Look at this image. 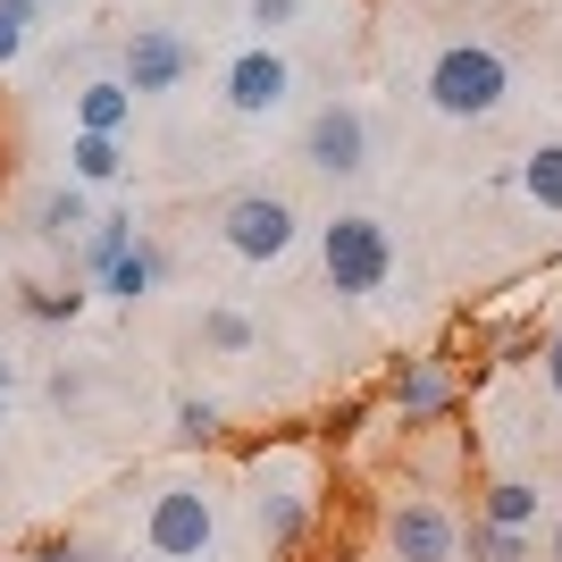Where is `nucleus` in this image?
Instances as JSON below:
<instances>
[{"label":"nucleus","instance_id":"nucleus-1","mask_svg":"<svg viewBox=\"0 0 562 562\" xmlns=\"http://www.w3.org/2000/svg\"><path fill=\"white\" fill-rule=\"evenodd\" d=\"M420 110L428 117H446V126H495V117L513 110L520 93V76H513V50L495 43V34H437L420 59Z\"/></svg>","mask_w":562,"mask_h":562},{"label":"nucleus","instance_id":"nucleus-2","mask_svg":"<svg viewBox=\"0 0 562 562\" xmlns=\"http://www.w3.org/2000/svg\"><path fill=\"white\" fill-rule=\"evenodd\" d=\"M311 244H319V278H328V294H345V303H370V294H386L395 285V227L378 211H328L319 227H311Z\"/></svg>","mask_w":562,"mask_h":562},{"label":"nucleus","instance_id":"nucleus-3","mask_svg":"<svg viewBox=\"0 0 562 562\" xmlns=\"http://www.w3.org/2000/svg\"><path fill=\"white\" fill-rule=\"evenodd\" d=\"M218 529H227V504H218L211 479H160L151 504H143V554L151 562H211Z\"/></svg>","mask_w":562,"mask_h":562},{"label":"nucleus","instance_id":"nucleus-4","mask_svg":"<svg viewBox=\"0 0 562 562\" xmlns=\"http://www.w3.org/2000/svg\"><path fill=\"white\" fill-rule=\"evenodd\" d=\"M294 160H303L311 177H328V186H361V177L378 168V117H370V101H352V93L311 101L303 126H294Z\"/></svg>","mask_w":562,"mask_h":562},{"label":"nucleus","instance_id":"nucleus-5","mask_svg":"<svg viewBox=\"0 0 562 562\" xmlns=\"http://www.w3.org/2000/svg\"><path fill=\"white\" fill-rule=\"evenodd\" d=\"M294 101H303V68L285 43H235L218 59V110L235 126H278V117H294Z\"/></svg>","mask_w":562,"mask_h":562},{"label":"nucleus","instance_id":"nucleus-6","mask_svg":"<svg viewBox=\"0 0 562 562\" xmlns=\"http://www.w3.org/2000/svg\"><path fill=\"white\" fill-rule=\"evenodd\" d=\"M211 227H218V244H227V260H244V269H278V260H294V244H303V211H294L278 186L227 193Z\"/></svg>","mask_w":562,"mask_h":562},{"label":"nucleus","instance_id":"nucleus-7","mask_svg":"<svg viewBox=\"0 0 562 562\" xmlns=\"http://www.w3.org/2000/svg\"><path fill=\"white\" fill-rule=\"evenodd\" d=\"M193 68H202V50H193L186 25H126V43H117V76H126V93L135 101H168V93H186Z\"/></svg>","mask_w":562,"mask_h":562},{"label":"nucleus","instance_id":"nucleus-8","mask_svg":"<svg viewBox=\"0 0 562 562\" xmlns=\"http://www.w3.org/2000/svg\"><path fill=\"white\" fill-rule=\"evenodd\" d=\"M311 479H303V462H285V453H269V462L252 470V529H260V546L269 554H303V538H311Z\"/></svg>","mask_w":562,"mask_h":562},{"label":"nucleus","instance_id":"nucleus-9","mask_svg":"<svg viewBox=\"0 0 562 562\" xmlns=\"http://www.w3.org/2000/svg\"><path fill=\"white\" fill-rule=\"evenodd\" d=\"M386 562H462V520L437 495H395L386 504Z\"/></svg>","mask_w":562,"mask_h":562},{"label":"nucleus","instance_id":"nucleus-10","mask_svg":"<svg viewBox=\"0 0 562 562\" xmlns=\"http://www.w3.org/2000/svg\"><path fill=\"white\" fill-rule=\"evenodd\" d=\"M386 412H395L403 428H428V420H446V412H462V378H453V361H437V352L395 361V370H386Z\"/></svg>","mask_w":562,"mask_h":562},{"label":"nucleus","instance_id":"nucleus-11","mask_svg":"<svg viewBox=\"0 0 562 562\" xmlns=\"http://www.w3.org/2000/svg\"><path fill=\"white\" fill-rule=\"evenodd\" d=\"M135 110L143 101L126 93V76H85L76 85V135H135Z\"/></svg>","mask_w":562,"mask_h":562},{"label":"nucleus","instance_id":"nucleus-12","mask_svg":"<svg viewBox=\"0 0 562 562\" xmlns=\"http://www.w3.org/2000/svg\"><path fill=\"white\" fill-rule=\"evenodd\" d=\"M160 278H168V252L151 244V235H135V252H117L110 269L93 278V294H110V303H126V311H135V303H143V294H151Z\"/></svg>","mask_w":562,"mask_h":562},{"label":"nucleus","instance_id":"nucleus-13","mask_svg":"<svg viewBox=\"0 0 562 562\" xmlns=\"http://www.w3.org/2000/svg\"><path fill=\"white\" fill-rule=\"evenodd\" d=\"M93 186H50L43 202H34V235H43V244H59V252H68V244H85V227H93Z\"/></svg>","mask_w":562,"mask_h":562},{"label":"nucleus","instance_id":"nucleus-14","mask_svg":"<svg viewBox=\"0 0 562 562\" xmlns=\"http://www.w3.org/2000/svg\"><path fill=\"white\" fill-rule=\"evenodd\" d=\"M513 193L529 202V211H546V218H562V135H546V143H529L513 160Z\"/></svg>","mask_w":562,"mask_h":562},{"label":"nucleus","instance_id":"nucleus-15","mask_svg":"<svg viewBox=\"0 0 562 562\" xmlns=\"http://www.w3.org/2000/svg\"><path fill=\"white\" fill-rule=\"evenodd\" d=\"M135 235H143V218H135V211H101L93 227H85V244H76V269H85V285H93L117 252H135Z\"/></svg>","mask_w":562,"mask_h":562},{"label":"nucleus","instance_id":"nucleus-16","mask_svg":"<svg viewBox=\"0 0 562 562\" xmlns=\"http://www.w3.org/2000/svg\"><path fill=\"white\" fill-rule=\"evenodd\" d=\"M479 520H495V529H529V538H538L546 495L529 487V479H487V495H479Z\"/></svg>","mask_w":562,"mask_h":562},{"label":"nucleus","instance_id":"nucleus-17","mask_svg":"<svg viewBox=\"0 0 562 562\" xmlns=\"http://www.w3.org/2000/svg\"><path fill=\"white\" fill-rule=\"evenodd\" d=\"M68 177L76 186H117L126 177V135H68Z\"/></svg>","mask_w":562,"mask_h":562},{"label":"nucleus","instance_id":"nucleus-18","mask_svg":"<svg viewBox=\"0 0 562 562\" xmlns=\"http://www.w3.org/2000/svg\"><path fill=\"white\" fill-rule=\"evenodd\" d=\"M462 562H538V538L529 529H495V520L470 513L462 520Z\"/></svg>","mask_w":562,"mask_h":562},{"label":"nucleus","instance_id":"nucleus-19","mask_svg":"<svg viewBox=\"0 0 562 562\" xmlns=\"http://www.w3.org/2000/svg\"><path fill=\"white\" fill-rule=\"evenodd\" d=\"M235 25H244V43H285L294 25H311V0H244Z\"/></svg>","mask_w":562,"mask_h":562},{"label":"nucleus","instance_id":"nucleus-20","mask_svg":"<svg viewBox=\"0 0 562 562\" xmlns=\"http://www.w3.org/2000/svg\"><path fill=\"white\" fill-rule=\"evenodd\" d=\"M202 345H211V352H227V361H244V352L260 345L252 311H235V303H211V311H202Z\"/></svg>","mask_w":562,"mask_h":562},{"label":"nucleus","instance_id":"nucleus-21","mask_svg":"<svg viewBox=\"0 0 562 562\" xmlns=\"http://www.w3.org/2000/svg\"><path fill=\"white\" fill-rule=\"evenodd\" d=\"M218 428H227V412H218L211 395H186V403H177V412H168V437H177V446H186V453L218 446Z\"/></svg>","mask_w":562,"mask_h":562},{"label":"nucleus","instance_id":"nucleus-22","mask_svg":"<svg viewBox=\"0 0 562 562\" xmlns=\"http://www.w3.org/2000/svg\"><path fill=\"white\" fill-rule=\"evenodd\" d=\"M85 303H93V294H76V285H25V294H18V311H25V319H43V328L85 319Z\"/></svg>","mask_w":562,"mask_h":562},{"label":"nucleus","instance_id":"nucleus-23","mask_svg":"<svg viewBox=\"0 0 562 562\" xmlns=\"http://www.w3.org/2000/svg\"><path fill=\"white\" fill-rule=\"evenodd\" d=\"M25 562H101L93 546H76L68 529H43V538H25Z\"/></svg>","mask_w":562,"mask_h":562},{"label":"nucleus","instance_id":"nucleus-24","mask_svg":"<svg viewBox=\"0 0 562 562\" xmlns=\"http://www.w3.org/2000/svg\"><path fill=\"white\" fill-rule=\"evenodd\" d=\"M538 370H546V395L562 403V319L546 328V345H538Z\"/></svg>","mask_w":562,"mask_h":562},{"label":"nucleus","instance_id":"nucleus-25","mask_svg":"<svg viewBox=\"0 0 562 562\" xmlns=\"http://www.w3.org/2000/svg\"><path fill=\"white\" fill-rule=\"evenodd\" d=\"M25 43H34V25H18L9 9H0V68H18V59H25Z\"/></svg>","mask_w":562,"mask_h":562},{"label":"nucleus","instance_id":"nucleus-26","mask_svg":"<svg viewBox=\"0 0 562 562\" xmlns=\"http://www.w3.org/2000/svg\"><path fill=\"white\" fill-rule=\"evenodd\" d=\"M0 9H9L18 25H43V18H50V0H0Z\"/></svg>","mask_w":562,"mask_h":562},{"label":"nucleus","instance_id":"nucleus-27","mask_svg":"<svg viewBox=\"0 0 562 562\" xmlns=\"http://www.w3.org/2000/svg\"><path fill=\"white\" fill-rule=\"evenodd\" d=\"M538 562H562V520H546V538H538Z\"/></svg>","mask_w":562,"mask_h":562},{"label":"nucleus","instance_id":"nucleus-28","mask_svg":"<svg viewBox=\"0 0 562 562\" xmlns=\"http://www.w3.org/2000/svg\"><path fill=\"white\" fill-rule=\"evenodd\" d=\"M9 386H18V370H9V352H0V403H9Z\"/></svg>","mask_w":562,"mask_h":562},{"label":"nucleus","instance_id":"nucleus-29","mask_svg":"<svg viewBox=\"0 0 562 562\" xmlns=\"http://www.w3.org/2000/svg\"><path fill=\"white\" fill-rule=\"evenodd\" d=\"M101 562H135V554H101Z\"/></svg>","mask_w":562,"mask_h":562}]
</instances>
